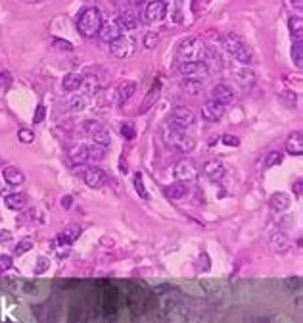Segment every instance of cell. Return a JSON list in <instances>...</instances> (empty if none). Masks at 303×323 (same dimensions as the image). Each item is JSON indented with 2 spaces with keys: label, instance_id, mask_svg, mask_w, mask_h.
<instances>
[{
  "label": "cell",
  "instance_id": "obj_46",
  "mask_svg": "<svg viewBox=\"0 0 303 323\" xmlns=\"http://www.w3.org/2000/svg\"><path fill=\"white\" fill-rule=\"evenodd\" d=\"M48 266H50L48 260H46V258H41V260H39V266H37V273H44V270H46Z\"/></svg>",
  "mask_w": 303,
  "mask_h": 323
},
{
  "label": "cell",
  "instance_id": "obj_20",
  "mask_svg": "<svg viewBox=\"0 0 303 323\" xmlns=\"http://www.w3.org/2000/svg\"><path fill=\"white\" fill-rule=\"evenodd\" d=\"M81 83H83V75L71 71V73L63 75V79H61V89H63L65 93H73V91L81 89Z\"/></svg>",
  "mask_w": 303,
  "mask_h": 323
},
{
  "label": "cell",
  "instance_id": "obj_31",
  "mask_svg": "<svg viewBox=\"0 0 303 323\" xmlns=\"http://www.w3.org/2000/svg\"><path fill=\"white\" fill-rule=\"evenodd\" d=\"M92 139H94V144H100V146H108L112 142V137H110V131L106 127H100L98 131L92 133Z\"/></svg>",
  "mask_w": 303,
  "mask_h": 323
},
{
  "label": "cell",
  "instance_id": "obj_47",
  "mask_svg": "<svg viewBox=\"0 0 303 323\" xmlns=\"http://www.w3.org/2000/svg\"><path fill=\"white\" fill-rule=\"evenodd\" d=\"M10 241H12V233L6 231V229H2L0 231V243H10Z\"/></svg>",
  "mask_w": 303,
  "mask_h": 323
},
{
  "label": "cell",
  "instance_id": "obj_25",
  "mask_svg": "<svg viewBox=\"0 0 303 323\" xmlns=\"http://www.w3.org/2000/svg\"><path fill=\"white\" fill-rule=\"evenodd\" d=\"M181 89L186 93V95H192L196 96L201 93V89H204V85H201V81L199 79H192V77H184L181 81Z\"/></svg>",
  "mask_w": 303,
  "mask_h": 323
},
{
  "label": "cell",
  "instance_id": "obj_52",
  "mask_svg": "<svg viewBox=\"0 0 303 323\" xmlns=\"http://www.w3.org/2000/svg\"><path fill=\"white\" fill-rule=\"evenodd\" d=\"M248 323H267V319H251V321Z\"/></svg>",
  "mask_w": 303,
  "mask_h": 323
},
{
  "label": "cell",
  "instance_id": "obj_9",
  "mask_svg": "<svg viewBox=\"0 0 303 323\" xmlns=\"http://www.w3.org/2000/svg\"><path fill=\"white\" fill-rule=\"evenodd\" d=\"M199 175V167L192 162V160H181L177 166H175V177L179 179V181H194V179H198Z\"/></svg>",
  "mask_w": 303,
  "mask_h": 323
},
{
  "label": "cell",
  "instance_id": "obj_40",
  "mask_svg": "<svg viewBox=\"0 0 303 323\" xmlns=\"http://www.w3.org/2000/svg\"><path fill=\"white\" fill-rule=\"evenodd\" d=\"M8 270H12V258L8 254H0V273H6Z\"/></svg>",
  "mask_w": 303,
  "mask_h": 323
},
{
  "label": "cell",
  "instance_id": "obj_2",
  "mask_svg": "<svg viewBox=\"0 0 303 323\" xmlns=\"http://www.w3.org/2000/svg\"><path fill=\"white\" fill-rule=\"evenodd\" d=\"M102 14L98 12V8H87L77 19V31L85 39L98 35V29L102 25Z\"/></svg>",
  "mask_w": 303,
  "mask_h": 323
},
{
  "label": "cell",
  "instance_id": "obj_49",
  "mask_svg": "<svg viewBox=\"0 0 303 323\" xmlns=\"http://www.w3.org/2000/svg\"><path fill=\"white\" fill-rule=\"evenodd\" d=\"M54 44H56V46H60V48H65V50H71V48H73L70 43H65V41H60V39H56V41H54Z\"/></svg>",
  "mask_w": 303,
  "mask_h": 323
},
{
  "label": "cell",
  "instance_id": "obj_4",
  "mask_svg": "<svg viewBox=\"0 0 303 323\" xmlns=\"http://www.w3.org/2000/svg\"><path fill=\"white\" fill-rule=\"evenodd\" d=\"M225 50L230 54L236 62H240V64H250L251 58H253L250 46L244 43L240 37L232 35V33L225 37Z\"/></svg>",
  "mask_w": 303,
  "mask_h": 323
},
{
  "label": "cell",
  "instance_id": "obj_43",
  "mask_svg": "<svg viewBox=\"0 0 303 323\" xmlns=\"http://www.w3.org/2000/svg\"><path fill=\"white\" fill-rule=\"evenodd\" d=\"M223 142H225L226 146H238V144H240V139H238V137H232V135H225V137H223Z\"/></svg>",
  "mask_w": 303,
  "mask_h": 323
},
{
  "label": "cell",
  "instance_id": "obj_35",
  "mask_svg": "<svg viewBox=\"0 0 303 323\" xmlns=\"http://www.w3.org/2000/svg\"><path fill=\"white\" fill-rule=\"evenodd\" d=\"M282 160H284V156L280 154V152H268L267 158H265V167H275V166H280L282 164Z\"/></svg>",
  "mask_w": 303,
  "mask_h": 323
},
{
  "label": "cell",
  "instance_id": "obj_33",
  "mask_svg": "<svg viewBox=\"0 0 303 323\" xmlns=\"http://www.w3.org/2000/svg\"><path fill=\"white\" fill-rule=\"evenodd\" d=\"M81 89L87 93V95H96L98 89H100V83L96 77H83V83H81Z\"/></svg>",
  "mask_w": 303,
  "mask_h": 323
},
{
  "label": "cell",
  "instance_id": "obj_48",
  "mask_svg": "<svg viewBox=\"0 0 303 323\" xmlns=\"http://www.w3.org/2000/svg\"><path fill=\"white\" fill-rule=\"evenodd\" d=\"M294 191H295V194H297V196H299V194L303 192V181H301V179H295Z\"/></svg>",
  "mask_w": 303,
  "mask_h": 323
},
{
  "label": "cell",
  "instance_id": "obj_41",
  "mask_svg": "<svg viewBox=\"0 0 303 323\" xmlns=\"http://www.w3.org/2000/svg\"><path fill=\"white\" fill-rule=\"evenodd\" d=\"M121 135L125 137V139H134L137 137V131H134V125L132 123H125L121 127Z\"/></svg>",
  "mask_w": 303,
  "mask_h": 323
},
{
  "label": "cell",
  "instance_id": "obj_39",
  "mask_svg": "<svg viewBox=\"0 0 303 323\" xmlns=\"http://www.w3.org/2000/svg\"><path fill=\"white\" fill-rule=\"evenodd\" d=\"M100 127H104L100 122H96V120H87V122L83 123V131L88 133V135H92L94 131H98Z\"/></svg>",
  "mask_w": 303,
  "mask_h": 323
},
{
  "label": "cell",
  "instance_id": "obj_21",
  "mask_svg": "<svg viewBox=\"0 0 303 323\" xmlns=\"http://www.w3.org/2000/svg\"><path fill=\"white\" fill-rule=\"evenodd\" d=\"M204 173L208 175L209 179L217 181V179H221L225 175V166L219 160H209V162H206V166H204Z\"/></svg>",
  "mask_w": 303,
  "mask_h": 323
},
{
  "label": "cell",
  "instance_id": "obj_30",
  "mask_svg": "<svg viewBox=\"0 0 303 323\" xmlns=\"http://www.w3.org/2000/svg\"><path fill=\"white\" fill-rule=\"evenodd\" d=\"M87 156L88 162H100L106 158V146L100 144H87Z\"/></svg>",
  "mask_w": 303,
  "mask_h": 323
},
{
  "label": "cell",
  "instance_id": "obj_38",
  "mask_svg": "<svg viewBox=\"0 0 303 323\" xmlns=\"http://www.w3.org/2000/svg\"><path fill=\"white\" fill-rule=\"evenodd\" d=\"M18 139L21 140L23 144H31V142L35 140V133L31 131V129H27V127H23V129L18 131Z\"/></svg>",
  "mask_w": 303,
  "mask_h": 323
},
{
  "label": "cell",
  "instance_id": "obj_45",
  "mask_svg": "<svg viewBox=\"0 0 303 323\" xmlns=\"http://www.w3.org/2000/svg\"><path fill=\"white\" fill-rule=\"evenodd\" d=\"M286 283L290 288H301V277H290V279H286Z\"/></svg>",
  "mask_w": 303,
  "mask_h": 323
},
{
  "label": "cell",
  "instance_id": "obj_36",
  "mask_svg": "<svg viewBox=\"0 0 303 323\" xmlns=\"http://www.w3.org/2000/svg\"><path fill=\"white\" fill-rule=\"evenodd\" d=\"M33 248V239H29V237H25V239H21L18 243V246L14 248V254H18V256H21V254L29 252Z\"/></svg>",
  "mask_w": 303,
  "mask_h": 323
},
{
  "label": "cell",
  "instance_id": "obj_13",
  "mask_svg": "<svg viewBox=\"0 0 303 323\" xmlns=\"http://www.w3.org/2000/svg\"><path fill=\"white\" fill-rule=\"evenodd\" d=\"M234 98H236V95H234V91L228 85H223V83H219V85H215V87L211 89V100H215V102H219V104H230V102H234Z\"/></svg>",
  "mask_w": 303,
  "mask_h": 323
},
{
  "label": "cell",
  "instance_id": "obj_16",
  "mask_svg": "<svg viewBox=\"0 0 303 323\" xmlns=\"http://www.w3.org/2000/svg\"><path fill=\"white\" fill-rule=\"evenodd\" d=\"M117 21H119V25H121L123 31H125V29H127V31H132V29L139 27V14H137L132 8H125Z\"/></svg>",
  "mask_w": 303,
  "mask_h": 323
},
{
  "label": "cell",
  "instance_id": "obj_26",
  "mask_svg": "<svg viewBox=\"0 0 303 323\" xmlns=\"http://www.w3.org/2000/svg\"><path fill=\"white\" fill-rule=\"evenodd\" d=\"M288 27H290V33L295 41H303V21L299 16H292L288 19Z\"/></svg>",
  "mask_w": 303,
  "mask_h": 323
},
{
  "label": "cell",
  "instance_id": "obj_17",
  "mask_svg": "<svg viewBox=\"0 0 303 323\" xmlns=\"http://www.w3.org/2000/svg\"><path fill=\"white\" fill-rule=\"evenodd\" d=\"M2 177H4V181L8 185H14V187H18V185H23L25 183V175L21 169H18L16 166H6L2 169Z\"/></svg>",
  "mask_w": 303,
  "mask_h": 323
},
{
  "label": "cell",
  "instance_id": "obj_44",
  "mask_svg": "<svg viewBox=\"0 0 303 323\" xmlns=\"http://www.w3.org/2000/svg\"><path fill=\"white\" fill-rule=\"evenodd\" d=\"M44 115H46V110H44V106H39V108H37V112H35V120H33V122H35V123L44 122Z\"/></svg>",
  "mask_w": 303,
  "mask_h": 323
},
{
  "label": "cell",
  "instance_id": "obj_3",
  "mask_svg": "<svg viewBox=\"0 0 303 323\" xmlns=\"http://www.w3.org/2000/svg\"><path fill=\"white\" fill-rule=\"evenodd\" d=\"M163 140L169 149L179 150V152H192L196 149V140L192 139L190 135L179 131V129H165L163 131Z\"/></svg>",
  "mask_w": 303,
  "mask_h": 323
},
{
  "label": "cell",
  "instance_id": "obj_34",
  "mask_svg": "<svg viewBox=\"0 0 303 323\" xmlns=\"http://www.w3.org/2000/svg\"><path fill=\"white\" fill-rule=\"evenodd\" d=\"M85 104H87L85 96H71L70 100H68V108H70L71 112H81L85 108Z\"/></svg>",
  "mask_w": 303,
  "mask_h": 323
},
{
  "label": "cell",
  "instance_id": "obj_24",
  "mask_svg": "<svg viewBox=\"0 0 303 323\" xmlns=\"http://www.w3.org/2000/svg\"><path fill=\"white\" fill-rule=\"evenodd\" d=\"M81 235V227L79 225H68V227L63 229L58 237V243L60 245H71V243H75Z\"/></svg>",
  "mask_w": 303,
  "mask_h": 323
},
{
  "label": "cell",
  "instance_id": "obj_37",
  "mask_svg": "<svg viewBox=\"0 0 303 323\" xmlns=\"http://www.w3.org/2000/svg\"><path fill=\"white\" fill-rule=\"evenodd\" d=\"M132 183H134V189H137V192L140 194V198H148L146 187H144V183H142V173H134Z\"/></svg>",
  "mask_w": 303,
  "mask_h": 323
},
{
  "label": "cell",
  "instance_id": "obj_27",
  "mask_svg": "<svg viewBox=\"0 0 303 323\" xmlns=\"http://www.w3.org/2000/svg\"><path fill=\"white\" fill-rule=\"evenodd\" d=\"M157 98H159V85H154L152 91H150V93L146 95V98H144L142 106H140V114H146L148 110L157 102Z\"/></svg>",
  "mask_w": 303,
  "mask_h": 323
},
{
  "label": "cell",
  "instance_id": "obj_19",
  "mask_svg": "<svg viewBox=\"0 0 303 323\" xmlns=\"http://www.w3.org/2000/svg\"><path fill=\"white\" fill-rule=\"evenodd\" d=\"M4 204L6 208L14 210V212H19L27 206V194L23 192H12V194H6L4 196Z\"/></svg>",
  "mask_w": 303,
  "mask_h": 323
},
{
  "label": "cell",
  "instance_id": "obj_10",
  "mask_svg": "<svg viewBox=\"0 0 303 323\" xmlns=\"http://www.w3.org/2000/svg\"><path fill=\"white\" fill-rule=\"evenodd\" d=\"M110 50L115 58H129L134 52V41L130 37L121 35L119 39H115L113 43H110Z\"/></svg>",
  "mask_w": 303,
  "mask_h": 323
},
{
  "label": "cell",
  "instance_id": "obj_51",
  "mask_svg": "<svg viewBox=\"0 0 303 323\" xmlns=\"http://www.w3.org/2000/svg\"><path fill=\"white\" fill-rule=\"evenodd\" d=\"M134 4H148V2H154V0H132Z\"/></svg>",
  "mask_w": 303,
  "mask_h": 323
},
{
  "label": "cell",
  "instance_id": "obj_50",
  "mask_svg": "<svg viewBox=\"0 0 303 323\" xmlns=\"http://www.w3.org/2000/svg\"><path fill=\"white\" fill-rule=\"evenodd\" d=\"M71 204H73V198H71V196H63V198H61V206L65 210H70Z\"/></svg>",
  "mask_w": 303,
  "mask_h": 323
},
{
  "label": "cell",
  "instance_id": "obj_29",
  "mask_svg": "<svg viewBox=\"0 0 303 323\" xmlns=\"http://www.w3.org/2000/svg\"><path fill=\"white\" fill-rule=\"evenodd\" d=\"M134 93H137V83H132V81H125L117 89V96H119V100H123V102L132 98Z\"/></svg>",
  "mask_w": 303,
  "mask_h": 323
},
{
  "label": "cell",
  "instance_id": "obj_42",
  "mask_svg": "<svg viewBox=\"0 0 303 323\" xmlns=\"http://www.w3.org/2000/svg\"><path fill=\"white\" fill-rule=\"evenodd\" d=\"M157 41H159L157 33H148V35L144 37V46H146V48H156Z\"/></svg>",
  "mask_w": 303,
  "mask_h": 323
},
{
  "label": "cell",
  "instance_id": "obj_5",
  "mask_svg": "<svg viewBox=\"0 0 303 323\" xmlns=\"http://www.w3.org/2000/svg\"><path fill=\"white\" fill-rule=\"evenodd\" d=\"M75 173H81L85 185L90 187V189H102V187L108 183V175H106V171L96 166L87 167L85 164H77V166H75Z\"/></svg>",
  "mask_w": 303,
  "mask_h": 323
},
{
  "label": "cell",
  "instance_id": "obj_15",
  "mask_svg": "<svg viewBox=\"0 0 303 323\" xmlns=\"http://www.w3.org/2000/svg\"><path fill=\"white\" fill-rule=\"evenodd\" d=\"M232 79L242 89H251L255 85V71L250 68H238V70H234Z\"/></svg>",
  "mask_w": 303,
  "mask_h": 323
},
{
  "label": "cell",
  "instance_id": "obj_23",
  "mask_svg": "<svg viewBox=\"0 0 303 323\" xmlns=\"http://www.w3.org/2000/svg\"><path fill=\"white\" fill-rule=\"evenodd\" d=\"M165 192H167V196H169L171 200H182V198L188 194V185L182 183V181H177V183L169 185V187L165 189Z\"/></svg>",
  "mask_w": 303,
  "mask_h": 323
},
{
  "label": "cell",
  "instance_id": "obj_32",
  "mask_svg": "<svg viewBox=\"0 0 303 323\" xmlns=\"http://www.w3.org/2000/svg\"><path fill=\"white\" fill-rule=\"evenodd\" d=\"M292 60L295 68H303V41H295L292 44Z\"/></svg>",
  "mask_w": 303,
  "mask_h": 323
},
{
  "label": "cell",
  "instance_id": "obj_8",
  "mask_svg": "<svg viewBox=\"0 0 303 323\" xmlns=\"http://www.w3.org/2000/svg\"><path fill=\"white\" fill-rule=\"evenodd\" d=\"M165 12H167V6H165L163 0H154V2L144 4L142 19L146 23H156V21H161L165 18Z\"/></svg>",
  "mask_w": 303,
  "mask_h": 323
},
{
  "label": "cell",
  "instance_id": "obj_1",
  "mask_svg": "<svg viewBox=\"0 0 303 323\" xmlns=\"http://www.w3.org/2000/svg\"><path fill=\"white\" fill-rule=\"evenodd\" d=\"M206 50H208V46H206V43L201 39L186 37L177 46V58H179L181 64H184V62H204Z\"/></svg>",
  "mask_w": 303,
  "mask_h": 323
},
{
  "label": "cell",
  "instance_id": "obj_28",
  "mask_svg": "<svg viewBox=\"0 0 303 323\" xmlns=\"http://www.w3.org/2000/svg\"><path fill=\"white\" fill-rule=\"evenodd\" d=\"M70 158H71V162H75V164H87L88 162L87 144H77V146H73V149L70 150Z\"/></svg>",
  "mask_w": 303,
  "mask_h": 323
},
{
  "label": "cell",
  "instance_id": "obj_18",
  "mask_svg": "<svg viewBox=\"0 0 303 323\" xmlns=\"http://www.w3.org/2000/svg\"><path fill=\"white\" fill-rule=\"evenodd\" d=\"M286 152L292 156H301L303 154V135L301 131L292 133L286 140Z\"/></svg>",
  "mask_w": 303,
  "mask_h": 323
},
{
  "label": "cell",
  "instance_id": "obj_11",
  "mask_svg": "<svg viewBox=\"0 0 303 323\" xmlns=\"http://www.w3.org/2000/svg\"><path fill=\"white\" fill-rule=\"evenodd\" d=\"M98 35L104 43H113L115 39H119L123 35V29L117 19H108V21H102V25L98 29Z\"/></svg>",
  "mask_w": 303,
  "mask_h": 323
},
{
  "label": "cell",
  "instance_id": "obj_22",
  "mask_svg": "<svg viewBox=\"0 0 303 323\" xmlns=\"http://www.w3.org/2000/svg\"><path fill=\"white\" fill-rule=\"evenodd\" d=\"M268 206L275 210V212H286L290 208V196L286 192H275L268 200Z\"/></svg>",
  "mask_w": 303,
  "mask_h": 323
},
{
  "label": "cell",
  "instance_id": "obj_12",
  "mask_svg": "<svg viewBox=\"0 0 303 323\" xmlns=\"http://www.w3.org/2000/svg\"><path fill=\"white\" fill-rule=\"evenodd\" d=\"M223 115H225V106L215 100H208L201 104V118L206 122H219Z\"/></svg>",
  "mask_w": 303,
  "mask_h": 323
},
{
  "label": "cell",
  "instance_id": "obj_6",
  "mask_svg": "<svg viewBox=\"0 0 303 323\" xmlns=\"http://www.w3.org/2000/svg\"><path fill=\"white\" fill-rule=\"evenodd\" d=\"M169 123L173 125L175 129H179V131H186V129H190L192 125L196 123V115H194V112H192L190 108L177 106L169 114Z\"/></svg>",
  "mask_w": 303,
  "mask_h": 323
},
{
  "label": "cell",
  "instance_id": "obj_14",
  "mask_svg": "<svg viewBox=\"0 0 303 323\" xmlns=\"http://www.w3.org/2000/svg\"><path fill=\"white\" fill-rule=\"evenodd\" d=\"M268 246H271V250L275 254H284L288 252L290 248H292V241L284 235V233H273L271 239H268Z\"/></svg>",
  "mask_w": 303,
  "mask_h": 323
},
{
  "label": "cell",
  "instance_id": "obj_7",
  "mask_svg": "<svg viewBox=\"0 0 303 323\" xmlns=\"http://www.w3.org/2000/svg\"><path fill=\"white\" fill-rule=\"evenodd\" d=\"M182 77H192V79H206L209 75V66L206 62H184L179 66Z\"/></svg>",
  "mask_w": 303,
  "mask_h": 323
}]
</instances>
